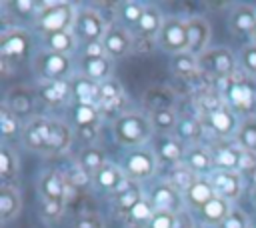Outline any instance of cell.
<instances>
[{
    "mask_svg": "<svg viewBox=\"0 0 256 228\" xmlns=\"http://www.w3.org/2000/svg\"><path fill=\"white\" fill-rule=\"evenodd\" d=\"M46 44H48V48H50L52 52H58V54H64V52H68V50L74 46L72 36H70L68 32L48 34V36H46Z\"/></svg>",
    "mask_w": 256,
    "mask_h": 228,
    "instance_id": "d6a6232c",
    "label": "cell"
},
{
    "mask_svg": "<svg viewBox=\"0 0 256 228\" xmlns=\"http://www.w3.org/2000/svg\"><path fill=\"white\" fill-rule=\"evenodd\" d=\"M130 216H132L134 220L142 222V220H150V218L154 216V212H152V206H150L146 200H140V202L130 210Z\"/></svg>",
    "mask_w": 256,
    "mask_h": 228,
    "instance_id": "f6af8a7d",
    "label": "cell"
},
{
    "mask_svg": "<svg viewBox=\"0 0 256 228\" xmlns=\"http://www.w3.org/2000/svg\"><path fill=\"white\" fill-rule=\"evenodd\" d=\"M14 170H16V158L12 156V152L8 148H2L0 150V174H2V178L4 180L10 178L14 174Z\"/></svg>",
    "mask_w": 256,
    "mask_h": 228,
    "instance_id": "ab89813d",
    "label": "cell"
},
{
    "mask_svg": "<svg viewBox=\"0 0 256 228\" xmlns=\"http://www.w3.org/2000/svg\"><path fill=\"white\" fill-rule=\"evenodd\" d=\"M176 132L184 140H198L202 136V124L198 120H182L178 122Z\"/></svg>",
    "mask_w": 256,
    "mask_h": 228,
    "instance_id": "8d00e7d4",
    "label": "cell"
},
{
    "mask_svg": "<svg viewBox=\"0 0 256 228\" xmlns=\"http://www.w3.org/2000/svg\"><path fill=\"white\" fill-rule=\"evenodd\" d=\"M76 228H102V224H100L98 218H94V216H86V218L78 220Z\"/></svg>",
    "mask_w": 256,
    "mask_h": 228,
    "instance_id": "f907efd6",
    "label": "cell"
},
{
    "mask_svg": "<svg viewBox=\"0 0 256 228\" xmlns=\"http://www.w3.org/2000/svg\"><path fill=\"white\" fill-rule=\"evenodd\" d=\"M194 184H196V182H194V172H192L190 168L180 166V168H176V170L172 172V186H174L178 192H188Z\"/></svg>",
    "mask_w": 256,
    "mask_h": 228,
    "instance_id": "1f68e13d",
    "label": "cell"
},
{
    "mask_svg": "<svg viewBox=\"0 0 256 228\" xmlns=\"http://www.w3.org/2000/svg\"><path fill=\"white\" fill-rule=\"evenodd\" d=\"M0 52H2V60H22L26 54H28V36L20 30H14L10 34H6L2 38V44H0Z\"/></svg>",
    "mask_w": 256,
    "mask_h": 228,
    "instance_id": "30bf717a",
    "label": "cell"
},
{
    "mask_svg": "<svg viewBox=\"0 0 256 228\" xmlns=\"http://www.w3.org/2000/svg\"><path fill=\"white\" fill-rule=\"evenodd\" d=\"M186 36H188V50L194 52V54H200L206 48L210 28L202 18H192L186 24Z\"/></svg>",
    "mask_w": 256,
    "mask_h": 228,
    "instance_id": "7c38bea8",
    "label": "cell"
},
{
    "mask_svg": "<svg viewBox=\"0 0 256 228\" xmlns=\"http://www.w3.org/2000/svg\"><path fill=\"white\" fill-rule=\"evenodd\" d=\"M36 68L42 76L50 78L52 82L54 80H60V76H64L70 68V62L64 54H58V52H50V54H42L36 62Z\"/></svg>",
    "mask_w": 256,
    "mask_h": 228,
    "instance_id": "52a82bcc",
    "label": "cell"
},
{
    "mask_svg": "<svg viewBox=\"0 0 256 228\" xmlns=\"http://www.w3.org/2000/svg\"><path fill=\"white\" fill-rule=\"evenodd\" d=\"M254 38H256V28H254Z\"/></svg>",
    "mask_w": 256,
    "mask_h": 228,
    "instance_id": "11a10c76",
    "label": "cell"
},
{
    "mask_svg": "<svg viewBox=\"0 0 256 228\" xmlns=\"http://www.w3.org/2000/svg\"><path fill=\"white\" fill-rule=\"evenodd\" d=\"M18 118H16V114L4 104L2 106V112H0V132H2V136L4 138H10V136H14L16 132H18Z\"/></svg>",
    "mask_w": 256,
    "mask_h": 228,
    "instance_id": "e575fe53",
    "label": "cell"
},
{
    "mask_svg": "<svg viewBox=\"0 0 256 228\" xmlns=\"http://www.w3.org/2000/svg\"><path fill=\"white\" fill-rule=\"evenodd\" d=\"M68 90H70V88H68L66 82H62V80H54V82L46 84V86L40 90V94H42V100H44L46 104L56 106V104H60V102L66 100Z\"/></svg>",
    "mask_w": 256,
    "mask_h": 228,
    "instance_id": "7402d4cb",
    "label": "cell"
},
{
    "mask_svg": "<svg viewBox=\"0 0 256 228\" xmlns=\"http://www.w3.org/2000/svg\"><path fill=\"white\" fill-rule=\"evenodd\" d=\"M228 104L238 112H252L256 106V86L242 74H230L224 80Z\"/></svg>",
    "mask_w": 256,
    "mask_h": 228,
    "instance_id": "6da1fadb",
    "label": "cell"
},
{
    "mask_svg": "<svg viewBox=\"0 0 256 228\" xmlns=\"http://www.w3.org/2000/svg\"><path fill=\"white\" fill-rule=\"evenodd\" d=\"M160 44L170 52H180L188 48V36H186V24L180 20H166L160 28Z\"/></svg>",
    "mask_w": 256,
    "mask_h": 228,
    "instance_id": "5b68a950",
    "label": "cell"
},
{
    "mask_svg": "<svg viewBox=\"0 0 256 228\" xmlns=\"http://www.w3.org/2000/svg\"><path fill=\"white\" fill-rule=\"evenodd\" d=\"M152 200H154L156 208H158V210H164V212H174V210H178V206H180L178 190H176L172 184H160V186L154 190Z\"/></svg>",
    "mask_w": 256,
    "mask_h": 228,
    "instance_id": "5bb4252c",
    "label": "cell"
},
{
    "mask_svg": "<svg viewBox=\"0 0 256 228\" xmlns=\"http://www.w3.org/2000/svg\"><path fill=\"white\" fill-rule=\"evenodd\" d=\"M188 164H190L192 172H208L210 166H212V158L204 150L194 148V150L188 152Z\"/></svg>",
    "mask_w": 256,
    "mask_h": 228,
    "instance_id": "d590c367",
    "label": "cell"
},
{
    "mask_svg": "<svg viewBox=\"0 0 256 228\" xmlns=\"http://www.w3.org/2000/svg\"><path fill=\"white\" fill-rule=\"evenodd\" d=\"M102 46H104V50H106L108 56L118 58V56H122V54L128 52V48H130V36H128V32L122 26L112 24L106 30L104 38H102Z\"/></svg>",
    "mask_w": 256,
    "mask_h": 228,
    "instance_id": "ba28073f",
    "label": "cell"
},
{
    "mask_svg": "<svg viewBox=\"0 0 256 228\" xmlns=\"http://www.w3.org/2000/svg\"><path fill=\"white\" fill-rule=\"evenodd\" d=\"M14 114H28L32 108V98L24 90H16L10 94V104H6Z\"/></svg>",
    "mask_w": 256,
    "mask_h": 228,
    "instance_id": "836d02e7",
    "label": "cell"
},
{
    "mask_svg": "<svg viewBox=\"0 0 256 228\" xmlns=\"http://www.w3.org/2000/svg\"><path fill=\"white\" fill-rule=\"evenodd\" d=\"M38 22L42 26L44 32L48 34H56V32H66V28L70 24H74V12L70 4H48L40 16Z\"/></svg>",
    "mask_w": 256,
    "mask_h": 228,
    "instance_id": "3957f363",
    "label": "cell"
},
{
    "mask_svg": "<svg viewBox=\"0 0 256 228\" xmlns=\"http://www.w3.org/2000/svg\"><path fill=\"white\" fill-rule=\"evenodd\" d=\"M16 8H20V12L26 14V12H30V10L34 8V4L28 2V0H18V2H16Z\"/></svg>",
    "mask_w": 256,
    "mask_h": 228,
    "instance_id": "816d5d0a",
    "label": "cell"
},
{
    "mask_svg": "<svg viewBox=\"0 0 256 228\" xmlns=\"http://www.w3.org/2000/svg\"><path fill=\"white\" fill-rule=\"evenodd\" d=\"M246 226H248V222L242 212H230L220 228H246Z\"/></svg>",
    "mask_w": 256,
    "mask_h": 228,
    "instance_id": "bcb514c9",
    "label": "cell"
},
{
    "mask_svg": "<svg viewBox=\"0 0 256 228\" xmlns=\"http://www.w3.org/2000/svg\"><path fill=\"white\" fill-rule=\"evenodd\" d=\"M152 126L156 130L168 132V130H174L178 126V122H176V116L170 108H156L152 112Z\"/></svg>",
    "mask_w": 256,
    "mask_h": 228,
    "instance_id": "4316f807",
    "label": "cell"
},
{
    "mask_svg": "<svg viewBox=\"0 0 256 228\" xmlns=\"http://www.w3.org/2000/svg\"><path fill=\"white\" fill-rule=\"evenodd\" d=\"M138 28H140V32L144 34V36H152L154 32H158L162 26H160V14H158V10H154V8H144V14H142V18H140V22H138Z\"/></svg>",
    "mask_w": 256,
    "mask_h": 228,
    "instance_id": "f1b7e54d",
    "label": "cell"
},
{
    "mask_svg": "<svg viewBox=\"0 0 256 228\" xmlns=\"http://www.w3.org/2000/svg\"><path fill=\"white\" fill-rule=\"evenodd\" d=\"M108 72H110V62L106 56H98V58L84 56V76L98 80V78H104Z\"/></svg>",
    "mask_w": 256,
    "mask_h": 228,
    "instance_id": "cb8c5ba5",
    "label": "cell"
},
{
    "mask_svg": "<svg viewBox=\"0 0 256 228\" xmlns=\"http://www.w3.org/2000/svg\"><path fill=\"white\" fill-rule=\"evenodd\" d=\"M120 98V84L116 80H106L104 84H100V100L102 102H110Z\"/></svg>",
    "mask_w": 256,
    "mask_h": 228,
    "instance_id": "60d3db41",
    "label": "cell"
},
{
    "mask_svg": "<svg viewBox=\"0 0 256 228\" xmlns=\"http://www.w3.org/2000/svg\"><path fill=\"white\" fill-rule=\"evenodd\" d=\"M232 28L236 32H240V34L250 32V30L254 32V28H256V12L250 6H240L232 16Z\"/></svg>",
    "mask_w": 256,
    "mask_h": 228,
    "instance_id": "44dd1931",
    "label": "cell"
},
{
    "mask_svg": "<svg viewBox=\"0 0 256 228\" xmlns=\"http://www.w3.org/2000/svg\"><path fill=\"white\" fill-rule=\"evenodd\" d=\"M206 112V118H208V124L218 132V134H228L232 128H234V116L224 108V104L216 106V108H210V110H204Z\"/></svg>",
    "mask_w": 256,
    "mask_h": 228,
    "instance_id": "2e32d148",
    "label": "cell"
},
{
    "mask_svg": "<svg viewBox=\"0 0 256 228\" xmlns=\"http://www.w3.org/2000/svg\"><path fill=\"white\" fill-rule=\"evenodd\" d=\"M202 216H204V220L210 222V224L224 222L226 216H228V202H226L224 198L214 196V198L202 208Z\"/></svg>",
    "mask_w": 256,
    "mask_h": 228,
    "instance_id": "ffe728a7",
    "label": "cell"
},
{
    "mask_svg": "<svg viewBox=\"0 0 256 228\" xmlns=\"http://www.w3.org/2000/svg\"><path fill=\"white\" fill-rule=\"evenodd\" d=\"M238 170H256V156H254V152H242L240 154Z\"/></svg>",
    "mask_w": 256,
    "mask_h": 228,
    "instance_id": "c3c4849f",
    "label": "cell"
},
{
    "mask_svg": "<svg viewBox=\"0 0 256 228\" xmlns=\"http://www.w3.org/2000/svg\"><path fill=\"white\" fill-rule=\"evenodd\" d=\"M238 142L244 146L246 152H256V122L248 120L238 130Z\"/></svg>",
    "mask_w": 256,
    "mask_h": 228,
    "instance_id": "4dcf8cb0",
    "label": "cell"
},
{
    "mask_svg": "<svg viewBox=\"0 0 256 228\" xmlns=\"http://www.w3.org/2000/svg\"><path fill=\"white\" fill-rule=\"evenodd\" d=\"M158 154L166 162H176L180 158V154H182V144L178 140H174V138H162L158 142Z\"/></svg>",
    "mask_w": 256,
    "mask_h": 228,
    "instance_id": "f546056e",
    "label": "cell"
},
{
    "mask_svg": "<svg viewBox=\"0 0 256 228\" xmlns=\"http://www.w3.org/2000/svg\"><path fill=\"white\" fill-rule=\"evenodd\" d=\"M62 212V202H58V200H46V204H44V214L46 216H58Z\"/></svg>",
    "mask_w": 256,
    "mask_h": 228,
    "instance_id": "681fc988",
    "label": "cell"
},
{
    "mask_svg": "<svg viewBox=\"0 0 256 228\" xmlns=\"http://www.w3.org/2000/svg\"><path fill=\"white\" fill-rule=\"evenodd\" d=\"M116 200H118V206H120L122 210H132L142 198H140V190L134 188V186H130L128 190H124L122 194H118Z\"/></svg>",
    "mask_w": 256,
    "mask_h": 228,
    "instance_id": "f35d334b",
    "label": "cell"
},
{
    "mask_svg": "<svg viewBox=\"0 0 256 228\" xmlns=\"http://www.w3.org/2000/svg\"><path fill=\"white\" fill-rule=\"evenodd\" d=\"M96 180H98L100 186H104V188H112V190H114V188L120 184L122 176H120V172H118L114 166H104V168L96 174Z\"/></svg>",
    "mask_w": 256,
    "mask_h": 228,
    "instance_id": "74e56055",
    "label": "cell"
},
{
    "mask_svg": "<svg viewBox=\"0 0 256 228\" xmlns=\"http://www.w3.org/2000/svg\"><path fill=\"white\" fill-rule=\"evenodd\" d=\"M242 64L250 74H256V46H248L242 52Z\"/></svg>",
    "mask_w": 256,
    "mask_h": 228,
    "instance_id": "7dc6e473",
    "label": "cell"
},
{
    "mask_svg": "<svg viewBox=\"0 0 256 228\" xmlns=\"http://www.w3.org/2000/svg\"><path fill=\"white\" fill-rule=\"evenodd\" d=\"M200 68L208 74H214V76H230V72L234 70V58L228 50H210L206 52L202 58H200Z\"/></svg>",
    "mask_w": 256,
    "mask_h": 228,
    "instance_id": "8992f818",
    "label": "cell"
},
{
    "mask_svg": "<svg viewBox=\"0 0 256 228\" xmlns=\"http://www.w3.org/2000/svg\"><path fill=\"white\" fill-rule=\"evenodd\" d=\"M120 12H122V16H124L126 22H130V24H138L140 18H142V14H144V8L138 6V4H124Z\"/></svg>",
    "mask_w": 256,
    "mask_h": 228,
    "instance_id": "7bdbcfd3",
    "label": "cell"
},
{
    "mask_svg": "<svg viewBox=\"0 0 256 228\" xmlns=\"http://www.w3.org/2000/svg\"><path fill=\"white\" fill-rule=\"evenodd\" d=\"M80 166L84 172H100L104 168V154L102 150H96V148H88L86 152H82L80 156Z\"/></svg>",
    "mask_w": 256,
    "mask_h": 228,
    "instance_id": "83f0119b",
    "label": "cell"
},
{
    "mask_svg": "<svg viewBox=\"0 0 256 228\" xmlns=\"http://www.w3.org/2000/svg\"><path fill=\"white\" fill-rule=\"evenodd\" d=\"M106 28L96 10H80L74 18V36L86 44H94L104 38Z\"/></svg>",
    "mask_w": 256,
    "mask_h": 228,
    "instance_id": "277c9868",
    "label": "cell"
},
{
    "mask_svg": "<svg viewBox=\"0 0 256 228\" xmlns=\"http://www.w3.org/2000/svg\"><path fill=\"white\" fill-rule=\"evenodd\" d=\"M50 120L36 118L24 128V144L32 150H46L48 134H50Z\"/></svg>",
    "mask_w": 256,
    "mask_h": 228,
    "instance_id": "8fae6325",
    "label": "cell"
},
{
    "mask_svg": "<svg viewBox=\"0 0 256 228\" xmlns=\"http://www.w3.org/2000/svg\"><path fill=\"white\" fill-rule=\"evenodd\" d=\"M212 184H208V182H196L186 194H188V200H190V204H194V206H200V208H204L214 196H212Z\"/></svg>",
    "mask_w": 256,
    "mask_h": 228,
    "instance_id": "484cf974",
    "label": "cell"
},
{
    "mask_svg": "<svg viewBox=\"0 0 256 228\" xmlns=\"http://www.w3.org/2000/svg\"><path fill=\"white\" fill-rule=\"evenodd\" d=\"M212 162L224 172H236L238 164H240V152H236V150H232L228 146H220V148L214 150Z\"/></svg>",
    "mask_w": 256,
    "mask_h": 228,
    "instance_id": "ac0fdd59",
    "label": "cell"
},
{
    "mask_svg": "<svg viewBox=\"0 0 256 228\" xmlns=\"http://www.w3.org/2000/svg\"><path fill=\"white\" fill-rule=\"evenodd\" d=\"M150 124L138 114H128L116 120L114 134L122 144H140L150 136Z\"/></svg>",
    "mask_w": 256,
    "mask_h": 228,
    "instance_id": "7a4b0ae2",
    "label": "cell"
},
{
    "mask_svg": "<svg viewBox=\"0 0 256 228\" xmlns=\"http://www.w3.org/2000/svg\"><path fill=\"white\" fill-rule=\"evenodd\" d=\"M68 144H70V130L64 124L52 122L50 124V134H48L46 150L48 152H62V150L68 148Z\"/></svg>",
    "mask_w": 256,
    "mask_h": 228,
    "instance_id": "e0dca14e",
    "label": "cell"
},
{
    "mask_svg": "<svg viewBox=\"0 0 256 228\" xmlns=\"http://www.w3.org/2000/svg\"><path fill=\"white\" fill-rule=\"evenodd\" d=\"M74 120L80 128H96L98 110L94 104H78L74 110Z\"/></svg>",
    "mask_w": 256,
    "mask_h": 228,
    "instance_id": "d4e9b609",
    "label": "cell"
},
{
    "mask_svg": "<svg viewBox=\"0 0 256 228\" xmlns=\"http://www.w3.org/2000/svg\"><path fill=\"white\" fill-rule=\"evenodd\" d=\"M124 170L130 178H148L154 170V156L148 150H136L132 152L126 162H124Z\"/></svg>",
    "mask_w": 256,
    "mask_h": 228,
    "instance_id": "9c48e42d",
    "label": "cell"
},
{
    "mask_svg": "<svg viewBox=\"0 0 256 228\" xmlns=\"http://www.w3.org/2000/svg\"><path fill=\"white\" fill-rule=\"evenodd\" d=\"M80 132L84 134V138H86V140H92V138H94V134H96V128H80Z\"/></svg>",
    "mask_w": 256,
    "mask_h": 228,
    "instance_id": "f5cc1de1",
    "label": "cell"
},
{
    "mask_svg": "<svg viewBox=\"0 0 256 228\" xmlns=\"http://www.w3.org/2000/svg\"><path fill=\"white\" fill-rule=\"evenodd\" d=\"M150 228H174V214L156 210L154 216L150 218Z\"/></svg>",
    "mask_w": 256,
    "mask_h": 228,
    "instance_id": "b9f144b4",
    "label": "cell"
},
{
    "mask_svg": "<svg viewBox=\"0 0 256 228\" xmlns=\"http://www.w3.org/2000/svg\"><path fill=\"white\" fill-rule=\"evenodd\" d=\"M72 90H74L76 98L80 100V104H94L96 106V100H100V86L88 76L76 78L72 84Z\"/></svg>",
    "mask_w": 256,
    "mask_h": 228,
    "instance_id": "9a60e30c",
    "label": "cell"
},
{
    "mask_svg": "<svg viewBox=\"0 0 256 228\" xmlns=\"http://www.w3.org/2000/svg\"><path fill=\"white\" fill-rule=\"evenodd\" d=\"M254 180H256V170H254Z\"/></svg>",
    "mask_w": 256,
    "mask_h": 228,
    "instance_id": "db71d44e",
    "label": "cell"
},
{
    "mask_svg": "<svg viewBox=\"0 0 256 228\" xmlns=\"http://www.w3.org/2000/svg\"><path fill=\"white\" fill-rule=\"evenodd\" d=\"M212 186L224 200H234L238 196V192H240V174L238 172L220 170L218 174H214Z\"/></svg>",
    "mask_w": 256,
    "mask_h": 228,
    "instance_id": "4fadbf2b",
    "label": "cell"
},
{
    "mask_svg": "<svg viewBox=\"0 0 256 228\" xmlns=\"http://www.w3.org/2000/svg\"><path fill=\"white\" fill-rule=\"evenodd\" d=\"M42 194L46 200H58L62 202V196H64V180L60 178V174L56 172H50L44 176L42 180Z\"/></svg>",
    "mask_w": 256,
    "mask_h": 228,
    "instance_id": "603a6c76",
    "label": "cell"
},
{
    "mask_svg": "<svg viewBox=\"0 0 256 228\" xmlns=\"http://www.w3.org/2000/svg\"><path fill=\"white\" fill-rule=\"evenodd\" d=\"M18 210H20L18 192L14 188H10V186H2V190H0V214H2V220L8 222Z\"/></svg>",
    "mask_w": 256,
    "mask_h": 228,
    "instance_id": "d6986e66",
    "label": "cell"
},
{
    "mask_svg": "<svg viewBox=\"0 0 256 228\" xmlns=\"http://www.w3.org/2000/svg\"><path fill=\"white\" fill-rule=\"evenodd\" d=\"M172 66H174V70H176L178 74H182V76H188V74H192V72L196 70V62H194V58H190V56H178Z\"/></svg>",
    "mask_w": 256,
    "mask_h": 228,
    "instance_id": "ee69618b",
    "label": "cell"
}]
</instances>
